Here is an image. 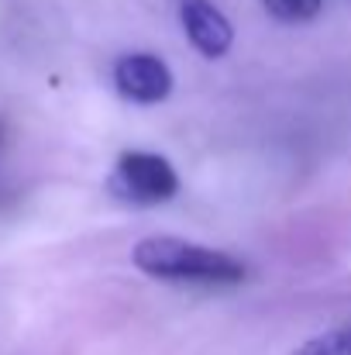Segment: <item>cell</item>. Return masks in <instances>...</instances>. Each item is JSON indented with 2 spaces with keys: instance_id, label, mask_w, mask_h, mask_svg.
<instances>
[{
  "instance_id": "cell-2",
  "label": "cell",
  "mask_w": 351,
  "mask_h": 355,
  "mask_svg": "<svg viewBox=\"0 0 351 355\" xmlns=\"http://www.w3.org/2000/svg\"><path fill=\"white\" fill-rule=\"evenodd\" d=\"M111 190L134 204H162L179 193V176L155 152H120L111 169Z\"/></svg>"
},
{
  "instance_id": "cell-5",
  "label": "cell",
  "mask_w": 351,
  "mask_h": 355,
  "mask_svg": "<svg viewBox=\"0 0 351 355\" xmlns=\"http://www.w3.org/2000/svg\"><path fill=\"white\" fill-rule=\"evenodd\" d=\"M265 10L282 24H307L321 14L324 0H262Z\"/></svg>"
},
{
  "instance_id": "cell-3",
  "label": "cell",
  "mask_w": 351,
  "mask_h": 355,
  "mask_svg": "<svg viewBox=\"0 0 351 355\" xmlns=\"http://www.w3.org/2000/svg\"><path fill=\"white\" fill-rule=\"evenodd\" d=\"M114 87L117 94L131 104H159L172 94V73L159 55L134 52L120 55L114 66Z\"/></svg>"
},
{
  "instance_id": "cell-1",
  "label": "cell",
  "mask_w": 351,
  "mask_h": 355,
  "mask_svg": "<svg viewBox=\"0 0 351 355\" xmlns=\"http://www.w3.org/2000/svg\"><path fill=\"white\" fill-rule=\"evenodd\" d=\"M134 266L145 276L169 279V283H204V286H234L244 279V266L228 255L204 245H190L172 235L141 238L131 252Z\"/></svg>"
},
{
  "instance_id": "cell-6",
  "label": "cell",
  "mask_w": 351,
  "mask_h": 355,
  "mask_svg": "<svg viewBox=\"0 0 351 355\" xmlns=\"http://www.w3.org/2000/svg\"><path fill=\"white\" fill-rule=\"evenodd\" d=\"M293 355H351V328H331L307 338Z\"/></svg>"
},
{
  "instance_id": "cell-4",
  "label": "cell",
  "mask_w": 351,
  "mask_h": 355,
  "mask_svg": "<svg viewBox=\"0 0 351 355\" xmlns=\"http://www.w3.org/2000/svg\"><path fill=\"white\" fill-rule=\"evenodd\" d=\"M179 21L183 31L190 38V45L207 55V59H221L234 42L231 21L210 3V0H179Z\"/></svg>"
}]
</instances>
